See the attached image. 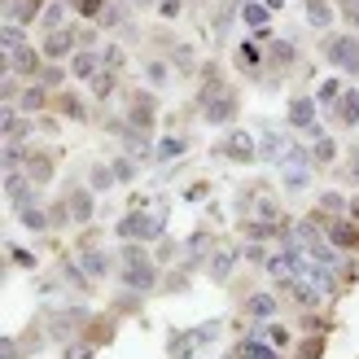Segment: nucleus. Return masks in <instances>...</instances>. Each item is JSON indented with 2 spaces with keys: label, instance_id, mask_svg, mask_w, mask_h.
I'll list each match as a JSON object with an SVG mask.
<instances>
[{
  "label": "nucleus",
  "instance_id": "nucleus-1",
  "mask_svg": "<svg viewBox=\"0 0 359 359\" xmlns=\"http://www.w3.org/2000/svg\"><path fill=\"white\" fill-rule=\"evenodd\" d=\"M320 57L342 75H359V35L355 31H329L320 40Z\"/></svg>",
  "mask_w": 359,
  "mask_h": 359
},
{
  "label": "nucleus",
  "instance_id": "nucleus-2",
  "mask_svg": "<svg viewBox=\"0 0 359 359\" xmlns=\"http://www.w3.org/2000/svg\"><path fill=\"white\" fill-rule=\"evenodd\" d=\"M114 237L118 241H145V245H154V241H163V210H128V215H118L114 219Z\"/></svg>",
  "mask_w": 359,
  "mask_h": 359
},
{
  "label": "nucleus",
  "instance_id": "nucleus-3",
  "mask_svg": "<svg viewBox=\"0 0 359 359\" xmlns=\"http://www.w3.org/2000/svg\"><path fill=\"white\" fill-rule=\"evenodd\" d=\"M280 180H285V189L290 193H302L311 184V171H316V158H311V149L307 145H298V140H290V149L280 154Z\"/></svg>",
  "mask_w": 359,
  "mask_h": 359
},
{
  "label": "nucleus",
  "instance_id": "nucleus-4",
  "mask_svg": "<svg viewBox=\"0 0 359 359\" xmlns=\"http://www.w3.org/2000/svg\"><path fill=\"white\" fill-rule=\"evenodd\" d=\"M215 158H228V163H237V167L255 163L259 158V136L245 132V128H228L219 136V145H215Z\"/></svg>",
  "mask_w": 359,
  "mask_h": 359
},
{
  "label": "nucleus",
  "instance_id": "nucleus-5",
  "mask_svg": "<svg viewBox=\"0 0 359 359\" xmlns=\"http://www.w3.org/2000/svg\"><path fill=\"white\" fill-rule=\"evenodd\" d=\"M285 118H290V128L294 132H307L311 140L316 136H325V128H320V105L311 93H294L290 97V110H285Z\"/></svg>",
  "mask_w": 359,
  "mask_h": 359
},
{
  "label": "nucleus",
  "instance_id": "nucleus-6",
  "mask_svg": "<svg viewBox=\"0 0 359 359\" xmlns=\"http://www.w3.org/2000/svg\"><path fill=\"white\" fill-rule=\"evenodd\" d=\"M118 285L128 294H154V290H163V267L158 263H136V267H118Z\"/></svg>",
  "mask_w": 359,
  "mask_h": 359
},
{
  "label": "nucleus",
  "instance_id": "nucleus-7",
  "mask_svg": "<svg viewBox=\"0 0 359 359\" xmlns=\"http://www.w3.org/2000/svg\"><path fill=\"white\" fill-rule=\"evenodd\" d=\"M75 263L83 267V276H88V280H105V276L114 272L118 255H110V250H101V245H93V241H79V250H75Z\"/></svg>",
  "mask_w": 359,
  "mask_h": 359
},
{
  "label": "nucleus",
  "instance_id": "nucleus-8",
  "mask_svg": "<svg viewBox=\"0 0 359 359\" xmlns=\"http://www.w3.org/2000/svg\"><path fill=\"white\" fill-rule=\"evenodd\" d=\"M197 110H202V118L210 123V128H224V123H232V118H237L241 101H237V93H232V88H219V93H215V97H206L202 105H197Z\"/></svg>",
  "mask_w": 359,
  "mask_h": 359
},
{
  "label": "nucleus",
  "instance_id": "nucleus-9",
  "mask_svg": "<svg viewBox=\"0 0 359 359\" xmlns=\"http://www.w3.org/2000/svg\"><path fill=\"white\" fill-rule=\"evenodd\" d=\"M83 325H88V307H62V311L48 316V337L66 346L75 333H83Z\"/></svg>",
  "mask_w": 359,
  "mask_h": 359
},
{
  "label": "nucleus",
  "instance_id": "nucleus-10",
  "mask_svg": "<svg viewBox=\"0 0 359 359\" xmlns=\"http://www.w3.org/2000/svg\"><path fill=\"white\" fill-rule=\"evenodd\" d=\"M44 53L40 48H31V44H22V48H13V53H5V70L9 75H18V79H40L44 75Z\"/></svg>",
  "mask_w": 359,
  "mask_h": 359
},
{
  "label": "nucleus",
  "instance_id": "nucleus-11",
  "mask_svg": "<svg viewBox=\"0 0 359 359\" xmlns=\"http://www.w3.org/2000/svg\"><path fill=\"white\" fill-rule=\"evenodd\" d=\"M83 44H79V31L75 27H62V31H48L44 40H40V53H44V62H66V57H75Z\"/></svg>",
  "mask_w": 359,
  "mask_h": 359
},
{
  "label": "nucleus",
  "instance_id": "nucleus-12",
  "mask_svg": "<svg viewBox=\"0 0 359 359\" xmlns=\"http://www.w3.org/2000/svg\"><path fill=\"white\" fill-rule=\"evenodd\" d=\"M123 118H128L136 132H154V123H158V97L145 93V88H140V93H132V97H128V114H123Z\"/></svg>",
  "mask_w": 359,
  "mask_h": 359
},
{
  "label": "nucleus",
  "instance_id": "nucleus-13",
  "mask_svg": "<svg viewBox=\"0 0 359 359\" xmlns=\"http://www.w3.org/2000/svg\"><path fill=\"white\" fill-rule=\"evenodd\" d=\"M232 62H237V70H241V75H250V79H263V66H267V44H259L255 35H250V40H241V44H237V53H232Z\"/></svg>",
  "mask_w": 359,
  "mask_h": 359
},
{
  "label": "nucleus",
  "instance_id": "nucleus-14",
  "mask_svg": "<svg viewBox=\"0 0 359 359\" xmlns=\"http://www.w3.org/2000/svg\"><path fill=\"white\" fill-rule=\"evenodd\" d=\"M5 202L13 206V215L27 210V206H40V202H35V184H31L27 171H9L5 175Z\"/></svg>",
  "mask_w": 359,
  "mask_h": 359
},
{
  "label": "nucleus",
  "instance_id": "nucleus-15",
  "mask_svg": "<svg viewBox=\"0 0 359 359\" xmlns=\"http://www.w3.org/2000/svg\"><path fill=\"white\" fill-rule=\"evenodd\" d=\"M325 237L342 250V255H359V224L351 219V215H337V219L325 224Z\"/></svg>",
  "mask_w": 359,
  "mask_h": 359
},
{
  "label": "nucleus",
  "instance_id": "nucleus-16",
  "mask_svg": "<svg viewBox=\"0 0 359 359\" xmlns=\"http://www.w3.org/2000/svg\"><path fill=\"white\" fill-rule=\"evenodd\" d=\"M241 22L250 27V35H255L259 44H272V31H267V27H272V9H267L263 0H245V5H241Z\"/></svg>",
  "mask_w": 359,
  "mask_h": 359
},
{
  "label": "nucleus",
  "instance_id": "nucleus-17",
  "mask_svg": "<svg viewBox=\"0 0 359 359\" xmlns=\"http://www.w3.org/2000/svg\"><path fill=\"white\" fill-rule=\"evenodd\" d=\"M280 285H285V294H290V302L298 311H320L325 307V294H320L307 276H294V280H280Z\"/></svg>",
  "mask_w": 359,
  "mask_h": 359
},
{
  "label": "nucleus",
  "instance_id": "nucleus-18",
  "mask_svg": "<svg viewBox=\"0 0 359 359\" xmlns=\"http://www.w3.org/2000/svg\"><path fill=\"white\" fill-rule=\"evenodd\" d=\"M66 206H70V215H75V224H79V228H83V224H93V215H97V189H88V184H70Z\"/></svg>",
  "mask_w": 359,
  "mask_h": 359
},
{
  "label": "nucleus",
  "instance_id": "nucleus-19",
  "mask_svg": "<svg viewBox=\"0 0 359 359\" xmlns=\"http://www.w3.org/2000/svg\"><path fill=\"white\" fill-rule=\"evenodd\" d=\"M302 18H307L311 31H325V35H329V27H333L342 13H337L333 0H302Z\"/></svg>",
  "mask_w": 359,
  "mask_h": 359
},
{
  "label": "nucleus",
  "instance_id": "nucleus-20",
  "mask_svg": "<svg viewBox=\"0 0 359 359\" xmlns=\"http://www.w3.org/2000/svg\"><path fill=\"white\" fill-rule=\"evenodd\" d=\"M210 255H215V237H210L206 228H197V232H189V241H184V263H180V267H189V272H193V267L206 263Z\"/></svg>",
  "mask_w": 359,
  "mask_h": 359
},
{
  "label": "nucleus",
  "instance_id": "nucleus-21",
  "mask_svg": "<svg viewBox=\"0 0 359 359\" xmlns=\"http://www.w3.org/2000/svg\"><path fill=\"white\" fill-rule=\"evenodd\" d=\"M237 259H241V250H232V245H215V255L206 259V272L210 280H232V272H237Z\"/></svg>",
  "mask_w": 359,
  "mask_h": 359
},
{
  "label": "nucleus",
  "instance_id": "nucleus-22",
  "mask_svg": "<svg viewBox=\"0 0 359 359\" xmlns=\"http://www.w3.org/2000/svg\"><path fill=\"white\" fill-rule=\"evenodd\" d=\"M101 48H79L75 57H70V79H79V83H93L101 75Z\"/></svg>",
  "mask_w": 359,
  "mask_h": 359
},
{
  "label": "nucleus",
  "instance_id": "nucleus-23",
  "mask_svg": "<svg viewBox=\"0 0 359 359\" xmlns=\"http://www.w3.org/2000/svg\"><path fill=\"white\" fill-rule=\"evenodd\" d=\"M285 149H290V136H285L280 128H272V123H263L259 128V158L263 163H280Z\"/></svg>",
  "mask_w": 359,
  "mask_h": 359
},
{
  "label": "nucleus",
  "instance_id": "nucleus-24",
  "mask_svg": "<svg viewBox=\"0 0 359 359\" xmlns=\"http://www.w3.org/2000/svg\"><path fill=\"white\" fill-rule=\"evenodd\" d=\"M276 311H280L276 294H267V290H255V294H245V316L255 320V325H267V320H276Z\"/></svg>",
  "mask_w": 359,
  "mask_h": 359
},
{
  "label": "nucleus",
  "instance_id": "nucleus-25",
  "mask_svg": "<svg viewBox=\"0 0 359 359\" xmlns=\"http://www.w3.org/2000/svg\"><path fill=\"white\" fill-rule=\"evenodd\" d=\"M342 93H346V83L337 79V75H329V79H320V83H316V93H311V97H316L320 110L333 118V110H337V101H342Z\"/></svg>",
  "mask_w": 359,
  "mask_h": 359
},
{
  "label": "nucleus",
  "instance_id": "nucleus-26",
  "mask_svg": "<svg viewBox=\"0 0 359 359\" xmlns=\"http://www.w3.org/2000/svg\"><path fill=\"white\" fill-rule=\"evenodd\" d=\"M307 280H311V285H316V290L325 294V298H337V294H342L337 267H325V263H316V259H311V267H307Z\"/></svg>",
  "mask_w": 359,
  "mask_h": 359
},
{
  "label": "nucleus",
  "instance_id": "nucleus-27",
  "mask_svg": "<svg viewBox=\"0 0 359 359\" xmlns=\"http://www.w3.org/2000/svg\"><path fill=\"white\" fill-rule=\"evenodd\" d=\"M232 351H237L241 359H280V351L272 346V342H267V337L255 329V333H250V337H241V342L237 346H232Z\"/></svg>",
  "mask_w": 359,
  "mask_h": 359
},
{
  "label": "nucleus",
  "instance_id": "nucleus-28",
  "mask_svg": "<svg viewBox=\"0 0 359 359\" xmlns=\"http://www.w3.org/2000/svg\"><path fill=\"white\" fill-rule=\"evenodd\" d=\"M298 57H302V48L294 40H272V44H267V66H276V70L298 66Z\"/></svg>",
  "mask_w": 359,
  "mask_h": 359
},
{
  "label": "nucleus",
  "instance_id": "nucleus-29",
  "mask_svg": "<svg viewBox=\"0 0 359 359\" xmlns=\"http://www.w3.org/2000/svg\"><path fill=\"white\" fill-rule=\"evenodd\" d=\"M333 123L337 128H359V88H346L342 101H337V110H333Z\"/></svg>",
  "mask_w": 359,
  "mask_h": 359
},
{
  "label": "nucleus",
  "instance_id": "nucleus-30",
  "mask_svg": "<svg viewBox=\"0 0 359 359\" xmlns=\"http://www.w3.org/2000/svg\"><path fill=\"white\" fill-rule=\"evenodd\" d=\"M48 105H53V93L44 83H27L22 97H18V110L22 114H40V110H48Z\"/></svg>",
  "mask_w": 359,
  "mask_h": 359
},
{
  "label": "nucleus",
  "instance_id": "nucleus-31",
  "mask_svg": "<svg viewBox=\"0 0 359 359\" xmlns=\"http://www.w3.org/2000/svg\"><path fill=\"white\" fill-rule=\"evenodd\" d=\"M189 154V136H163L154 140V163H175V158Z\"/></svg>",
  "mask_w": 359,
  "mask_h": 359
},
{
  "label": "nucleus",
  "instance_id": "nucleus-32",
  "mask_svg": "<svg viewBox=\"0 0 359 359\" xmlns=\"http://www.w3.org/2000/svg\"><path fill=\"white\" fill-rule=\"evenodd\" d=\"M0 132H5V140H18V145H22V140L31 136V123L18 114L13 105H5V114H0Z\"/></svg>",
  "mask_w": 359,
  "mask_h": 359
},
{
  "label": "nucleus",
  "instance_id": "nucleus-33",
  "mask_svg": "<svg viewBox=\"0 0 359 359\" xmlns=\"http://www.w3.org/2000/svg\"><path fill=\"white\" fill-rule=\"evenodd\" d=\"M66 13H70V0H48V5L40 9V27H44V35H48V31H62V27H66Z\"/></svg>",
  "mask_w": 359,
  "mask_h": 359
},
{
  "label": "nucleus",
  "instance_id": "nucleus-34",
  "mask_svg": "<svg viewBox=\"0 0 359 359\" xmlns=\"http://www.w3.org/2000/svg\"><path fill=\"white\" fill-rule=\"evenodd\" d=\"M22 171L31 175V184H44V180H53V171H57V163H53V154H31Z\"/></svg>",
  "mask_w": 359,
  "mask_h": 359
},
{
  "label": "nucleus",
  "instance_id": "nucleus-35",
  "mask_svg": "<svg viewBox=\"0 0 359 359\" xmlns=\"http://www.w3.org/2000/svg\"><path fill=\"white\" fill-rule=\"evenodd\" d=\"M136 263H158L145 241H118V267H136Z\"/></svg>",
  "mask_w": 359,
  "mask_h": 359
},
{
  "label": "nucleus",
  "instance_id": "nucleus-36",
  "mask_svg": "<svg viewBox=\"0 0 359 359\" xmlns=\"http://www.w3.org/2000/svg\"><path fill=\"white\" fill-rule=\"evenodd\" d=\"M53 105H57L66 118H75V123H83V118H88V101H83L79 93H57V97H53Z\"/></svg>",
  "mask_w": 359,
  "mask_h": 359
},
{
  "label": "nucleus",
  "instance_id": "nucleus-37",
  "mask_svg": "<svg viewBox=\"0 0 359 359\" xmlns=\"http://www.w3.org/2000/svg\"><path fill=\"white\" fill-rule=\"evenodd\" d=\"M241 232L250 241H272V237H285V224H267V219H245Z\"/></svg>",
  "mask_w": 359,
  "mask_h": 359
},
{
  "label": "nucleus",
  "instance_id": "nucleus-38",
  "mask_svg": "<svg viewBox=\"0 0 359 359\" xmlns=\"http://www.w3.org/2000/svg\"><path fill=\"white\" fill-rule=\"evenodd\" d=\"M18 224H22L27 232H53V219H48V210H44V206H27V210H18Z\"/></svg>",
  "mask_w": 359,
  "mask_h": 359
},
{
  "label": "nucleus",
  "instance_id": "nucleus-39",
  "mask_svg": "<svg viewBox=\"0 0 359 359\" xmlns=\"http://www.w3.org/2000/svg\"><path fill=\"white\" fill-rule=\"evenodd\" d=\"M27 158H31V154L18 145V140H5V149H0V167H5V175H9V171H22Z\"/></svg>",
  "mask_w": 359,
  "mask_h": 359
},
{
  "label": "nucleus",
  "instance_id": "nucleus-40",
  "mask_svg": "<svg viewBox=\"0 0 359 359\" xmlns=\"http://www.w3.org/2000/svg\"><path fill=\"white\" fill-rule=\"evenodd\" d=\"M66 79H70V66H62V62H48V66H44V75H40V83L48 88L53 97H57V93H66V88H62Z\"/></svg>",
  "mask_w": 359,
  "mask_h": 359
},
{
  "label": "nucleus",
  "instance_id": "nucleus-41",
  "mask_svg": "<svg viewBox=\"0 0 359 359\" xmlns=\"http://www.w3.org/2000/svg\"><path fill=\"white\" fill-rule=\"evenodd\" d=\"M311 158H316V167H333L337 163V140L333 136H316L311 140Z\"/></svg>",
  "mask_w": 359,
  "mask_h": 359
},
{
  "label": "nucleus",
  "instance_id": "nucleus-42",
  "mask_svg": "<svg viewBox=\"0 0 359 359\" xmlns=\"http://www.w3.org/2000/svg\"><path fill=\"white\" fill-rule=\"evenodd\" d=\"M132 22V13H128V5H114V0H110V5H105V13L97 18V27L101 31H114V27H128Z\"/></svg>",
  "mask_w": 359,
  "mask_h": 359
},
{
  "label": "nucleus",
  "instance_id": "nucleus-43",
  "mask_svg": "<svg viewBox=\"0 0 359 359\" xmlns=\"http://www.w3.org/2000/svg\"><path fill=\"white\" fill-rule=\"evenodd\" d=\"M171 66L180 70V75H197V53H193V44H175L171 48Z\"/></svg>",
  "mask_w": 359,
  "mask_h": 359
},
{
  "label": "nucleus",
  "instance_id": "nucleus-44",
  "mask_svg": "<svg viewBox=\"0 0 359 359\" xmlns=\"http://www.w3.org/2000/svg\"><path fill=\"white\" fill-rule=\"evenodd\" d=\"M325 346H329V337L325 333H311V337H302V342L294 346V359H320Z\"/></svg>",
  "mask_w": 359,
  "mask_h": 359
},
{
  "label": "nucleus",
  "instance_id": "nucleus-45",
  "mask_svg": "<svg viewBox=\"0 0 359 359\" xmlns=\"http://www.w3.org/2000/svg\"><path fill=\"white\" fill-rule=\"evenodd\" d=\"M255 329H259V333H263V337H267V342H272L276 351H285V346L294 342V333L285 329V325H276V320H267V325H255Z\"/></svg>",
  "mask_w": 359,
  "mask_h": 359
},
{
  "label": "nucleus",
  "instance_id": "nucleus-46",
  "mask_svg": "<svg viewBox=\"0 0 359 359\" xmlns=\"http://www.w3.org/2000/svg\"><path fill=\"white\" fill-rule=\"evenodd\" d=\"M101 66L118 75V70L128 66V48H123V44H101Z\"/></svg>",
  "mask_w": 359,
  "mask_h": 359
},
{
  "label": "nucleus",
  "instance_id": "nucleus-47",
  "mask_svg": "<svg viewBox=\"0 0 359 359\" xmlns=\"http://www.w3.org/2000/svg\"><path fill=\"white\" fill-rule=\"evenodd\" d=\"M110 184H118V180H114V167H110V163H97L93 171H88V189H97V193H105V189H110Z\"/></svg>",
  "mask_w": 359,
  "mask_h": 359
},
{
  "label": "nucleus",
  "instance_id": "nucleus-48",
  "mask_svg": "<svg viewBox=\"0 0 359 359\" xmlns=\"http://www.w3.org/2000/svg\"><path fill=\"white\" fill-rule=\"evenodd\" d=\"M110 167H114V180H118V184H132V180H136V171H140L132 154H118V158H114Z\"/></svg>",
  "mask_w": 359,
  "mask_h": 359
},
{
  "label": "nucleus",
  "instance_id": "nucleus-49",
  "mask_svg": "<svg viewBox=\"0 0 359 359\" xmlns=\"http://www.w3.org/2000/svg\"><path fill=\"white\" fill-rule=\"evenodd\" d=\"M0 44H5V53L22 48V44H27V31L18 27V22H5V27H0Z\"/></svg>",
  "mask_w": 359,
  "mask_h": 359
},
{
  "label": "nucleus",
  "instance_id": "nucleus-50",
  "mask_svg": "<svg viewBox=\"0 0 359 359\" xmlns=\"http://www.w3.org/2000/svg\"><path fill=\"white\" fill-rule=\"evenodd\" d=\"M145 79H149L154 88H163V83L171 79V66H167L163 57H149V62H145Z\"/></svg>",
  "mask_w": 359,
  "mask_h": 359
},
{
  "label": "nucleus",
  "instance_id": "nucleus-51",
  "mask_svg": "<svg viewBox=\"0 0 359 359\" xmlns=\"http://www.w3.org/2000/svg\"><path fill=\"white\" fill-rule=\"evenodd\" d=\"M88 88H93V97H97V101H110V97H114V70H101V75L88 83Z\"/></svg>",
  "mask_w": 359,
  "mask_h": 359
},
{
  "label": "nucleus",
  "instance_id": "nucleus-52",
  "mask_svg": "<svg viewBox=\"0 0 359 359\" xmlns=\"http://www.w3.org/2000/svg\"><path fill=\"white\" fill-rule=\"evenodd\" d=\"M105 5H110V0H75L70 9H75L79 18H93V22H97V18L105 13Z\"/></svg>",
  "mask_w": 359,
  "mask_h": 359
},
{
  "label": "nucleus",
  "instance_id": "nucleus-53",
  "mask_svg": "<svg viewBox=\"0 0 359 359\" xmlns=\"http://www.w3.org/2000/svg\"><path fill=\"white\" fill-rule=\"evenodd\" d=\"M333 5H337V13L346 18V27L359 35V0H333Z\"/></svg>",
  "mask_w": 359,
  "mask_h": 359
},
{
  "label": "nucleus",
  "instance_id": "nucleus-54",
  "mask_svg": "<svg viewBox=\"0 0 359 359\" xmlns=\"http://www.w3.org/2000/svg\"><path fill=\"white\" fill-rule=\"evenodd\" d=\"M48 219H53V228H66V224H75V215H70L66 197H62V202H53V206H48Z\"/></svg>",
  "mask_w": 359,
  "mask_h": 359
},
{
  "label": "nucleus",
  "instance_id": "nucleus-55",
  "mask_svg": "<svg viewBox=\"0 0 359 359\" xmlns=\"http://www.w3.org/2000/svg\"><path fill=\"white\" fill-rule=\"evenodd\" d=\"M241 259H245V263H255V267H263V263H267V250H263V241H250V245L241 250Z\"/></svg>",
  "mask_w": 359,
  "mask_h": 359
},
{
  "label": "nucleus",
  "instance_id": "nucleus-56",
  "mask_svg": "<svg viewBox=\"0 0 359 359\" xmlns=\"http://www.w3.org/2000/svg\"><path fill=\"white\" fill-rule=\"evenodd\" d=\"M5 255H9V263H18V267H35V255H31V250H22V245H9Z\"/></svg>",
  "mask_w": 359,
  "mask_h": 359
},
{
  "label": "nucleus",
  "instance_id": "nucleus-57",
  "mask_svg": "<svg viewBox=\"0 0 359 359\" xmlns=\"http://www.w3.org/2000/svg\"><path fill=\"white\" fill-rule=\"evenodd\" d=\"M66 359H97V351L83 342H66Z\"/></svg>",
  "mask_w": 359,
  "mask_h": 359
},
{
  "label": "nucleus",
  "instance_id": "nucleus-58",
  "mask_svg": "<svg viewBox=\"0 0 359 359\" xmlns=\"http://www.w3.org/2000/svg\"><path fill=\"white\" fill-rule=\"evenodd\" d=\"M180 13H184V0H163V5H158V18H167V22Z\"/></svg>",
  "mask_w": 359,
  "mask_h": 359
},
{
  "label": "nucleus",
  "instance_id": "nucleus-59",
  "mask_svg": "<svg viewBox=\"0 0 359 359\" xmlns=\"http://www.w3.org/2000/svg\"><path fill=\"white\" fill-rule=\"evenodd\" d=\"M342 171H346V180H351V184H359V149L351 154V163H346Z\"/></svg>",
  "mask_w": 359,
  "mask_h": 359
},
{
  "label": "nucleus",
  "instance_id": "nucleus-60",
  "mask_svg": "<svg viewBox=\"0 0 359 359\" xmlns=\"http://www.w3.org/2000/svg\"><path fill=\"white\" fill-rule=\"evenodd\" d=\"M0 355H5V359H18V342H13V337H5V346H0Z\"/></svg>",
  "mask_w": 359,
  "mask_h": 359
},
{
  "label": "nucleus",
  "instance_id": "nucleus-61",
  "mask_svg": "<svg viewBox=\"0 0 359 359\" xmlns=\"http://www.w3.org/2000/svg\"><path fill=\"white\" fill-rule=\"evenodd\" d=\"M346 215H351V219H355V224H359V193H355V197H351V206H346Z\"/></svg>",
  "mask_w": 359,
  "mask_h": 359
},
{
  "label": "nucleus",
  "instance_id": "nucleus-62",
  "mask_svg": "<svg viewBox=\"0 0 359 359\" xmlns=\"http://www.w3.org/2000/svg\"><path fill=\"white\" fill-rule=\"evenodd\" d=\"M263 5H267V9H272V13H276V9L285 5V0H263Z\"/></svg>",
  "mask_w": 359,
  "mask_h": 359
},
{
  "label": "nucleus",
  "instance_id": "nucleus-63",
  "mask_svg": "<svg viewBox=\"0 0 359 359\" xmlns=\"http://www.w3.org/2000/svg\"><path fill=\"white\" fill-rule=\"evenodd\" d=\"M132 5H154V9H158V5H163V0H132Z\"/></svg>",
  "mask_w": 359,
  "mask_h": 359
},
{
  "label": "nucleus",
  "instance_id": "nucleus-64",
  "mask_svg": "<svg viewBox=\"0 0 359 359\" xmlns=\"http://www.w3.org/2000/svg\"><path fill=\"white\" fill-rule=\"evenodd\" d=\"M241 5H245V0H241Z\"/></svg>",
  "mask_w": 359,
  "mask_h": 359
}]
</instances>
